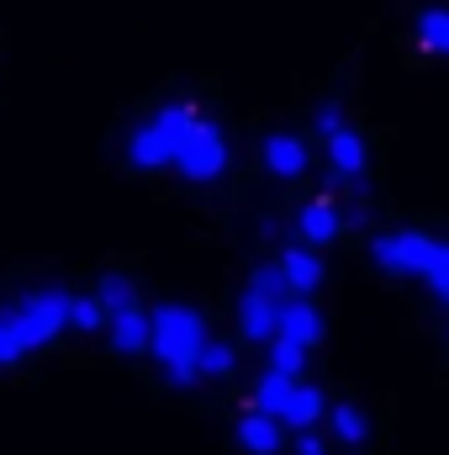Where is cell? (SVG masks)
<instances>
[{
	"instance_id": "7a4b0ae2",
	"label": "cell",
	"mask_w": 449,
	"mask_h": 455,
	"mask_svg": "<svg viewBox=\"0 0 449 455\" xmlns=\"http://www.w3.org/2000/svg\"><path fill=\"white\" fill-rule=\"evenodd\" d=\"M207 344V323L196 307H180V302H164L148 313V349L164 360V376L175 387H196V349Z\"/></svg>"
},
{
	"instance_id": "603a6c76",
	"label": "cell",
	"mask_w": 449,
	"mask_h": 455,
	"mask_svg": "<svg viewBox=\"0 0 449 455\" xmlns=\"http://www.w3.org/2000/svg\"><path fill=\"white\" fill-rule=\"evenodd\" d=\"M423 281H429V286H434V291H439V297L449 302V243L439 249V259L429 265V275H423Z\"/></svg>"
},
{
	"instance_id": "7402d4cb",
	"label": "cell",
	"mask_w": 449,
	"mask_h": 455,
	"mask_svg": "<svg viewBox=\"0 0 449 455\" xmlns=\"http://www.w3.org/2000/svg\"><path fill=\"white\" fill-rule=\"evenodd\" d=\"M248 291H259V297H270V302H286V297H291V291H286L280 265H259V270L248 275Z\"/></svg>"
},
{
	"instance_id": "52a82bcc",
	"label": "cell",
	"mask_w": 449,
	"mask_h": 455,
	"mask_svg": "<svg viewBox=\"0 0 449 455\" xmlns=\"http://www.w3.org/2000/svg\"><path fill=\"white\" fill-rule=\"evenodd\" d=\"M238 445L248 455H275L286 445V435H280V419H270V413H259V408H248L243 419H238Z\"/></svg>"
},
{
	"instance_id": "2e32d148",
	"label": "cell",
	"mask_w": 449,
	"mask_h": 455,
	"mask_svg": "<svg viewBox=\"0 0 449 455\" xmlns=\"http://www.w3.org/2000/svg\"><path fill=\"white\" fill-rule=\"evenodd\" d=\"M328 424H334L338 445H365V440H370V419H365L354 403H338L334 413H328Z\"/></svg>"
},
{
	"instance_id": "30bf717a",
	"label": "cell",
	"mask_w": 449,
	"mask_h": 455,
	"mask_svg": "<svg viewBox=\"0 0 449 455\" xmlns=\"http://www.w3.org/2000/svg\"><path fill=\"white\" fill-rule=\"evenodd\" d=\"M264 164H270V175L296 180V175L307 170V143L291 138V132H270V138H264Z\"/></svg>"
},
{
	"instance_id": "e0dca14e",
	"label": "cell",
	"mask_w": 449,
	"mask_h": 455,
	"mask_svg": "<svg viewBox=\"0 0 449 455\" xmlns=\"http://www.w3.org/2000/svg\"><path fill=\"white\" fill-rule=\"evenodd\" d=\"M96 302H101V313L112 318L122 307H132L138 302V286L127 281V275H101V291H96Z\"/></svg>"
},
{
	"instance_id": "8992f818",
	"label": "cell",
	"mask_w": 449,
	"mask_h": 455,
	"mask_svg": "<svg viewBox=\"0 0 449 455\" xmlns=\"http://www.w3.org/2000/svg\"><path fill=\"white\" fill-rule=\"evenodd\" d=\"M275 339H291V344H302V349H312V344L323 339V313L307 297H286L280 313H275Z\"/></svg>"
},
{
	"instance_id": "9a60e30c",
	"label": "cell",
	"mask_w": 449,
	"mask_h": 455,
	"mask_svg": "<svg viewBox=\"0 0 449 455\" xmlns=\"http://www.w3.org/2000/svg\"><path fill=\"white\" fill-rule=\"evenodd\" d=\"M291 387H296V376H280V371H264V381L254 387V408H259V413H270V419H280V408H286V397H291Z\"/></svg>"
},
{
	"instance_id": "7c38bea8",
	"label": "cell",
	"mask_w": 449,
	"mask_h": 455,
	"mask_svg": "<svg viewBox=\"0 0 449 455\" xmlns=\"http://www.w3.org/2000/svg\"><path fill=\"white\" fill-rule=\"evenodd\" d=\"M106 323H112V344L122 355H143V349H148V313H143L138 302L122 307V313H112Z\"/></svg>"
},
{
	"instance_id": "8fae6325",
	"label": "cell",
	"mask_w": 449,
	"mask_h": 455,
	"mask_svg": "<svg viewBox=\"0 0 449 455\" xmlns=\"http://www.w3.org/2000/svg\"><path fill=\"white\" fill-rule=\"evenodd\" d=\"M296 233H302L307 243H334L338 238V207L328 196H312V202L296 212Z\"/></svg>"
},
{
	"instance_id": "5bb4252c",
	"label": "cell",
	"mask_w": 449,
	"mask_h": 455,
	"mask_svg": "<svg viewBox=\"0 0 449 455\" xmlns=\"http://www.w3.org/2000/svg\"><path fill=\"white\" fill-rule=\"evenodd\" d=\"M323 419V392L318 387H291V397H286V408H280V424H291V429H312Z\"/></svg>"
},
{
	"instance_id": "d6986e66",
	"label": "cell",
	"mask_w": 449,
	"mask_h": 455,
	"mask_svg": "<svg viewBox=\"0 0 449 455\" xmlns=\"http://www.w3.org/2000/svg\"><path fill=\"white\" fill-rule=\"evenodd\" d=\"M418 37H423V48L449 53V11H423L418 16Z\"/></svg>"
},
{
	"instance_id": "6da1fadb",
	"label": "cell",
	"mask_w": 449,
	"mask_h": 455,
	"mask_svg": "<svg viewBox=\"0 0 449 455\" xmlns=\"http://www.w3.org/2000/svg\"><path fill=\"white\" fill-rule=\"evenodd\" d=\"M69 323V291H32L0 313V365H16L21 355L43 349Z\"/></svg>"
},
{
	"instance_id": "ffe728a7",
	"label": "cell",
	"mask_w": 449,
	"mask_h": 455,
	"mask_svg": "<svg viewBox=\"0 0 449 455\" xmlns=\"http://www.w3.org/2000/svg\"><path fill=\"white\" fill-rule=\"evenodd\" d=\"M302 365H307V349L291 339H270V371H280V376H302Z\"/></svg>"
},
{
	"instance_id": "277c9868",
	"label": "cell",
	"mask_w": 449,
	"mask_h": 455,
	"mask_svg": "<svg viewBox=\"0 0 449 455\" xmlns=\"http://www.w3.org/2000/svg\"><path fill=\"white\" fill-rule=\"evenodd\" d=\"M185 180H217L227 170V143H223V132L212 127V122H191L185 127V138H180V148H175V159H169Z\"/></svg>"
},
{
	"instance_id": "ac0fdd59",
	"label": "cell",
	"mask_w": 449,
	"mask_h": 455,
	"mask_svg": "<svg viewBox=\"0 0 449 455\" xmlns=\"http://www.w3.org/2000/svg\"><path fill=\"white\" fill-rule=\"evenodd\" d=\"M232 344L223 339H207L201 349H196V376H232Z\"/></svg>"
},
{
	"instance_id": "3957f363",
	"label": "cell",
	"mask_w": 449,
	"mask_h": 455,
	"mask_svg": "<svg viewBox=\"0 0 449 455\" xmlns=\"http://www.w3.org/2000/svg\"><path fill=\"white\" fill-rule=\"evenodd\" d=\"M191 122H196V112L180 107V101H175V107H159V112L132 132V143H127L132 170H164V164L175 159V148H180V138H185Z\"/></svg>"
},
{
	"instance_id": "44dd1931",
	"label": "cell",
	"mask_w": 449,
	"mask_h": 455,
	"mask_svg": "<svg viewBox=\"0 0 449 455\" xmlns=\"http://www.w3.org/2000/svg\"><path fill=\"white\" fill-rule=\"evenodd\" d=\"M101 323H106V313H101V302H96V297H69V329L96 334Z\"/></svg>"
},
{
	"instance_id": "d4e9b609",
	"label": "cell",
	"mask_w": 449,
	"mask_h": 455,
	"mask_svg": "<svg viewBox=\"0 0 449 455\" xmlns=\"http://www.w3.org/2000/svg\"><path fill=\"white\" fill-rule=\"evenodd\" d=\"M296 455H328V445H323L312 429H296Z\"/></svg>"
},
{
	"instance_id": "ba28073f",
	"label": "cell",
	"mask_w": 449,
	"mask_h": 455,
	"mask_svg": "<svg viewBox=\"0 0 449 455\" xmlns=\"http://www.w3.org/2000/svg\"><path fill=\"white\" fill-rule=\"evenodd\" d=\"M280 275H286V291L291 297H307V291H318L323 286V259L312 254V249H286L280 254Z\"/></svg>"
},
{
	"instance_id": "9c48e42d",
	"label": "cell",
	"mask_w": 449,
	"mask_h": 455,
	"mask_svg": "<svg viewBox=\"0 0 449 455\" xmlns=\"http://www.w3.org/2000/svg\"><path fill=\"white\" fill-rule=\"evenodd\" d=\"M275 313H280V302H270V297H259V291H243V302H238V329H243V339L270 344L275 339Z\"/></svg>"
},
{
	"instance_id": "4fadbf2b",
	"label": "cell",
	"mask_w": 449,
	"mask_h": 455,
	"mask_svg": "<svg viewBox=\"0 0 449 455\" xmlns=\"http://www.w3.org/2000/svg\"><path fill=\"white\" fill-rule=\"evenodd\" d=\"M328 159H334V175H338V180H354V186L365 180V143H359L349 127L328 138Z\"/></svg>"
},
{
	"instance_id": "cb8c5ba5",
	"label": "cell",
	"mask_w": 449,
	"mask_h": 455,
	"mask_svg": "<svg viewBox=\"0 0 449 455\" xmlns=\"http://www.w3.org/2000/svg\"><path fill=\"white\" fill-rule=\"evenodd\" d=\"M318 132H323V138H334V132H343V112H338L334 101H328V107H318Z\"/></svg>"
},
{
	"instance_id": "5b68a950",
	"label": "cell",
	"mask_w": 449,
	"mask_h": 455,
	"mask_svg": "<svg viewBox=\"0 0 449 455\" xmlns=\"http://www.w3.org/2000/svg\"><path fill=\"white\" fill-rule=\"evenodd\" d=\"M439 238H429V233H386V238H375L370 243V259L381 265V270H397V275H429V265L439 259Z\"/></svg>"
}]
</instances>
